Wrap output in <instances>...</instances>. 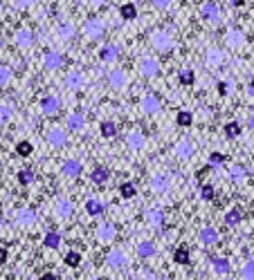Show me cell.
<instances>
[{"instance_id": "6da1fadb", "label": "cell", "mask_w": 254, "mask_h": 280, "mask_svg": "<svg viewBox=\"0 0 254 280\" xmlns=\"http://www.w3.org/2000/svg\"><path fill=\"white\" fill-rule=\"evenodd\" d=\"M151 45L155 52H171V47H174V36L164 30H155V32H151Z\"/></svg>"}, {"instance_id": "7a4b0ae2", "label": "cell", "mask_w": 254, "mask_h": 280, "mask_svg": "<svg viewBox=\"0 0 254 280\" xmlns=\"http://www.w3.org/2000/svg\"><path fill=\"white\" fill-rule=\"evenodd\" d=\"M104 34H106V25H104L99 18H90V21H86V25H83V36L88 38V41H99Z\"/></svg>"}, {"instance_id": "3957f363", "label": "cell", "mask_w": 254, "mask_h": 280, "mask_svg": "<svg viewBox=\"0 0 254 280\" xmlns=\"http://www.w3.org/2000/svg\"><path fill=\"white\" fill-rule=\"evenodd\" d=\"M148 186H151L153 193H157V195H164V193L171 188L169 175H166V173H162V171L153 173V175H151V182H148Z\"/></svg>"}, {"instance_id": "277c9868", "label": "cell", "mask_w": 254, "mask_h": 280, "mask_svg": "<svg viewBox=\"0 0 254 280\" xmlns=\"http://www.w3.org/2000/svg\"><path fill=\"white\" fill-rule=\"evenodd\" d=\"M14 220H16L18 226H34L36 220H38V213L32 206H23V209L16 211V215H14Z\"/></svg>"}, {"instance_id": "5b68a950", "label": "cell", "mask_w": 254, "mask_h": 280, "mask_svg": "<svg viewBox=\"0 0 254 280\" xmlns=\"http://www.w3.org/2000/svg\"><path fill=\"white\" fill-rule=\"evenodd\" d=\"M95 235H97V240L102 244H110L115 238H117V226L110 224V222H104V224L97 226V233Z\"/></svg>"}, {"instance_id": "8992f818", "label": "cell", "mask_w": 254, "mask_h": 280, "mask_svg": "<svg viewBox=\"0 0 254 280\" xmlns=\"http://www.w3.org/2000/svg\"><path fill=\"white\" fill-rule=\"evenodd\" d=\"M54 213L59 215V218L68 220L74 215V202L68 200V197H59V200L54 202Z\"/></svg>"}, {"instance_id": "52a82bcc", "label": "cell", "mask_w": 254, "mask_h": 280, "mask_svg": "<svg viewBox=\"0 0 254 280\" xmlns=\"http://www.w3.org/2000/svg\"><path fill=\"white\" fill-rule=\"evenodd\" d=\"M41 110H43V114H47V117H54V114L61 110V99L56 94L43 96L41 99Z\"/></svg>"}, {"instance_id": "ba28073f", "label": "cell", "mask_w": 254, "mask_h": 280, "mask_svg": "<svg viewBox=\"0 0 254 280\" xmlns=\"http://www.w3.org/2000/svg\"><path fill=\"white\" fill-rule=\"evenodd\" d=\"M14 43H16V47H21V50H27V47L34 45V32H32L30 27H21V30L14 34Z\"/></svg>"}, {"instance_id": "9c48e42d", "label": "cell", "mask_w": 254, "mask_h": 280, "mask_svg": "<svg viewBox=\"0 0 254 280\" xmlns=\"http://www.w3.org/2000/svg\"><path fill=\"white\" fill-rule=\"evenodd\" d=\"M144 220L148 226H153L155 231H162L164 229V213H162V209H157V206H153V209H148L144 213Z\"/></svg>"}, {"instance_id": "30bf717a", "label": "cell", "mask_w": 254, "mask_h": 280, "mask_svg": "<svg viewBox=\"0 0 254 280\" xmlns=\"http://www.w3.org/2000/svg\"><path fill=\"white\" fill-rule=\"evenodd\" d=\"M198 240L200 244H205V247H212V244H218L220 242V233L216 226H203L198 233Z\"/></svg>"}, {"instance_id": "8fae6325", "label": "cell", "mask_w": 254, "mask_h": 280, "mask_svg": "<svg viewBox=\"0 0 254 280\" xmlns=\"http://www.w3.org/2000/svg\"><path fill=\"white\" fill-rule=\"evenodd\" d=\"M45 139L52 148H63L65 144H68V134H65V130H61V128H50L47 134H45Z\"/></svg>"}, {"instance_id": "7c38bea8", "label": "cell", "mask_w": 254, "mask_h": 280, "mask_svg": "<svg viewBox=\"0 0 254 280\" xmlns=\"http://www.w3.org/2000/svg\"><path fill=\"white\" fill-rule=\"evenodd\" d=\"M140 108H142V112L144 114H155V112H160L162 101L157 99L155 94H144L142 96V101H140Z\"/></svg>"}, {"instance_id": "4fadbf2b", "label": "cell", "mask_w": 254, "mask_h": 280, "mask_svg": "<svg viewBox=\"0 0 254 280\" xmlns=\"http://www.w3.org/2000/svg\"><path fill=\"white\" fill-rule=\"evenodd\" d=\"M106 264L108 267H113V269H122V267H126L128 264V255L124 253V251H119V249H113V251H108L106 253Z\"/></svg>"}, {"instance_id": "5bb4252c", "label": "cell", "mask_w": 254, "mask_h": 280, "mask_svg": "<svg viewBox=\"0 0 254 280\" xmlns=\"http://www.w3.org/2000/svg\"><path fill=\"white\" fill-rule=\"evenodd\" d=\"M225 45L232 47V50H236V47H243V45H245V34L238 30V27H232V30H227V34H225Z\"/></svg>"}, {"instance_id": "9a60e30c", "label": "cell", "mask_w": 254, "mask_h": 280, "mask_svg": "<svg viewBox=\"0 0 254 280\" xmlns=\"http://www.w3.org/2000/svg\"><path fill=\"white\" fill-rule=\"evenodd\" d=\"M81 162L79 159H65L63 164H61V175L68 177V180H74V177L81 175Z\"/></svg>"}, {"instance_id": "2e32d148", "label": "cell", "mask_w": 254, "mask_h": 280, "mask_svg": "<svg viewBox=\"0 0 254 280\" xmlns=\"http://www.w3.org/2000/svg\"><path fill=\"white\" fill-rule=\"evenodd\" d=\"M43 65H45V70H50V72L59 70V67L63 65V54H61V52H54V50L45 52V54H43Z\"/></svg>"}, {"instance_id": "e0dca14e", "label": "cell", "mask_w": 254, "mask_h": 280, "mask_svg": "<svg viewBox=\"0 0 254 280\" xmlns=\"http://www.w3.org/2000/svg\"><path fill=\"white\" fill-rule=\"evenodd\" d=\"M108 85L113 90H124L128 85V76L124 70H113L108 72Z\"/></svg>"}, {"instance_id": "ac0fdd59", "label": "cell", "mask_w": 254, "mask_h": 280, "mask_svg": "<svg viewBox=\"0 0 254 280\" xmlns=\"http://www.w3.org/2000/svg\"><path fill=\"white\" fill-rule=\"evenodd\" d=\"M200 14H203L205 21L216 23L218 18H220V7H218V3H216V0H207V3L200 7Z\"/></svg>"}, {"instance_id": "d6986e66", "label": "cell", "mask_w": 254, "mask_h": 280, "mask_svg": "<svg viewBox=\"0 0 254 280\" xmlns=\"http://www.w3.org/2000/svg\"><path fill=\"white\" fill-rule=\"evenodd\" d=\"M140 72L142 76H146V79H153V76L160 74V63L155 59H142L140 61Z\"/></svg>"}, {"instance_id": "ffe728a7", "label": "cell", "mask_w": 254, "mask_h": 280, "mask_svg": "<svg viewBox=\"0 0 254 280\" xmlns=\"http://www.w3.org/2000/svg\"><path fill=\"white\" fill-rule=\"evenodd\" d=\"M223 61H225L223 50H218V47H207V52H205V63H207L209 67H220Z\"/></svg>"}, {"instance_id": "44dd1931", "label": "cell", "mask_w": 254, "mask_h": 280, "mask_svg": "<svg viewBox=\"0 0 254 280\" xmlns=\"http://www.w3.org/2000/svg\"><path fill=\"white\" fill-rule=\"evenodd\" d=\"M126 146L131 148V151H142V148L146 146V137H144V132L135 130V132L126 134Z\"/></svg>"}, {"instance_id": "7402d4cb", "label": "cell", "mask_w": 254, "mask_h": 280, "mask_svg": "<svg viewBox=\"0 0 254 280\" xmlns=\"http://www.w3.org/2000/svg\"><path fill=\"white\" fill-rule=\"evenodd\" d=\"M174 155L178 159H189L191 155H194V144L187 142V139H180V142L174 146Z\"/></svg>"}, {"instance_id": "603a6c76", "label": "cell", "mask_w": 254, "mask_h": 280, "mask_svg": "<svg viewBox=\"0 0 254 280\" xmlns=\"http://www.w3.org/2000/svg\"><path fill=\"white\" fill-rule=\"evenodd\" d=\"M86 85V76L81 74V72H70L68 76H65V88L68 90H81Z\"/></svg>"}, {"instance_id": "cb8c5ba5", "label": "cell", "mask_w": 254, "mask_h": 280, "mask_svg": "<svg viewBox=\"0 0 254 280\" xmlns=\"http://www.w3.org/2000/svg\"><path fill=\"white\" fill-rule=\"evenodd\" d=\"M119 56V50L117 45H113V43H108V45L102 47V52H99V59H102L104 63H115Z\"/></svg>"}, {"instance_id": "d4e9b609", "label": "cell", "mask_w": 254, "mask_h": 280, "mask_svg": "<svg viewBox=\"0 0 254 280\" xmlns=\"http://www.w3.org/2000/svg\"><path fill=\"white\" fill-rule=\"evenodd\" d=\"M229 269H232V264H229L227 258H214L212 260V271L216 273V276H227Z\"/></svg>"}, {"instance_id": "484cf974", "label": "cell", "mask_w": 254, "mask_h": 280, "mask_svg": "<svg viewBox=\"0 0 254 280\" xmlns=\"http://www.w3.org/2000/svg\"><path fill=\"white\" fill-rule=\"evenodd\" d=\"M83 125H86V119H83V114L81 112H72V114H68V119H65V128L72 130V132L81 130Z\"/></svg>"}, {"instance_id": "4316f807", "label": "cell", "mask_w": 254, "mask_h": 280, "mask_svg": "<svg viewBox=\"0 0 254 280\" xmlns=\"http://www.w3.org/2000/svg\"><path fill=\"white\" fill-rule=\"evenodd\" d=\"M108 180H110V173L106 171V168H102V166H97L93 173H90V182H93V184H97V186L106 184Z\"/></svg>"}, {"instance_id": "83f0119b", "label": "cell", "mask_w": 254, "mask_h": 280, "mask_svg": "<svg viewBox=\"0 0 254 280\" xmlns=\"http://www.w3.org/2000/svg\"><path fill=\"white\" fill-rule=\"evenodd\" d=\"M83 209H86V213H88L90 218H97V215H102V213H104V209H106V206H104L99 200H88V202H86Z\"/></svg>"}, {"instance_id": "f1b7e54d", "label": "cell", "mask_w": 254, "mask_h": 280, "mask_svg": "<svg viewBox=\"0 0 254 280\" xmlns=\"http://www.w3.org/2000/svg\"><path fill=\"white\" fill-rule=\"evenodd\" d=\"M137 255H140V258H153V255H155V244H153L151 240H142V242L137 244Z\"/></svg>"}, {"instance_id": "f546056e", "label": "cell", "mask_w": 254, "mask_h": 280, "mask_svg": "<svg viewBox=\"0 0 254 280\" xmlns=\"http://www.w3.org/2000/svg\"><path fill=\"white\" fill-rule=\"evenodd\" d=\"M43 244H45V249H59L61 247V233H56V231H47L45 238H43Z\"/></svg>"}, {"instance_id": "4dcf8cb0", "label": "cell", "mask_w": 254, "mask_h": 280, "mask_svg": "<svg viewBox=\"0 0 254 280\" xmlns=\"http://www.w3.org/2000/svg\"><path fill=\"white\" fill-rule=\"evenodd\" d=\"M241 222H243L241 209H229L227 213H225V224H227V226H238Z\"/></svg>"}, {"instance_id": "1f68e13d", "label": "cell", "mask_w": 254, "mask_h": 280, "mask_svg": "<svg viewBox=\"0 0 254 280\" xmlns=\"http://www.w3.org/2000/svg\"><path fill=\"white\" fill-rule=\"evenodd\" d=\"M119 16L124 18V21H135L137 18V7L133 3H126L119 7Z\"/></svg>"}, {"instance_id": "d6a6232c", "label": "cell", "mask_w": 254, "mask_h": 280, "mask_svg": "<svg viewBox=\"0 0 254 280\" xmlns=\"http://www.w3.org/2000/svg\"><path fill=\"white\" fill-rule=\"evenodd\" d=\"M119 195H122L124 200H133V197L137 195V186L133 184V182H124V184L119 186Z\"/></svg>"}, {"instance_id": "836d02e7", "label": "cell", "mask_w": 254, "mask_h": 280, "mask_svg": "<svg viewBox=\"0 0 254 280\" xmlns=\"http://www.w3.org/2000/svg\"><path fill=\"white\" fill-rule=\"evenodd\" d=\"M99 130H102V137H106V139H113L115 134H117V123L115 121H102V125H99Z\"/></svg>"}, {"instance_id": "e575fe53", "label": "cell", "mask_w": 254, "mask_h": 280, "mask_svg": "<svg viewBox=\"0 0 254 280\" xmlns=\"http://www.w3.org/2000/svg\"><path fill=\"white\" fill-rule=\"evenodd\" d=\"M229 177H232V182H245L247 171L241 166V164H234V166L229 168Z\"/></svg>"}, {"instance_id": "d590c367", "label": "cell", "mask_w": 254, "mask_h": 280, "mask_svg": "<svg viewBox=\"0 0 254 280\" xmlns=\"http://www.w3.org/2000/svg\"><path fill=\"white\" fill-rule=\"evenodd\" d=\"M174 262H176V264H189V262H191L189 249H187V247L176 249V253H174Z\"/></svg>"}, {"instance_id": "8d00e7d4", "label": "cell", "mask_w": 254, "mask_h": 280, "mask_svg": "<svg viewBox=\"0 0 254 280\" xmlns=\"http://www.w3.org/2000/svg\"><path fill=\"white\" fill-rule=\"evenodd\" d=\"M196 81V74H194V70H189V67H185V70H180L178 72V83L180 85H191Z\"/></svg>"}, {"instance_id": "74e56055", "label": "cell", "mask_w": 254, "mask_h": 280, "mask_svg": "<svg viewBox=\"0 0 254 280\" xmlns=\"http://www.w3.org/2000/svg\"><path fill=\"white\" fill-rule=\"evenodd\" d=\"M223 132H225V137L227 139H234V137L241 134V125H238V121H229V123H225Z\"/></svg>"}, {"instance_id": "f35d334b", "label": "cell", "mask_w": 254, "mask_h": 280, "mask_svg": "<svg viewBox=\"0 0 254 280\" xmlns=\"http://www.w3.org/2000/svg\"><path fill=\"white\" fill-rule=\"evenodd\" d=\"M63 262H65V267H79L81 264V253L79 251H68V253H65V258H63Z\"/></svg>"}, {"instance_id": "ab89813d", "label": "cell", "mask_w": 254, "mask_h": 280, "mask_svg": "<svg viewBox=\"0 0 254 280\" xmlns=\"http://www.w3.org/2000/svg\"><path fill=\"white\" fill-rule=\"evenodd\" d=\"M34 180H36L34 171H30V168H23V171H18V182H21L23 186H30Z\"/></svg>"}, {"instance_id": "60d3db41", "label": "cell", "mask_w": 254, "mask_h": 280, "mask_svg": "<svg viewBox=\"0 0 254 280\" xmlns=\"http://www.w3.org/2000/svg\"><path fill=\"white\" fill-rule=\"evenodd\" d=\"M59 36L63 38V41L74 38V25H72V23H61V25H59Z\"/></svg>"}, {"instance_id": "b9f144b4", "label": "cell", "mask_w": 254, "mask_h": 280, "mask_svg": "<svg viewBox=\"0 0 254 280\" xmlns=\"http://www.w3.org/2000/svg\"><path fill=\"white\" fill-rule=\"evenodd\" d=\"M176 121H178V125H185V128H189V125L194 123V114H191L189 110H180L178 117H176Z\"/></svg>"}, {"instance_id": "7bdbcfd3", "label": "cell", "mask_w": 254, "mask_h": 280, "mask_svg": "<svg viewBox=\"0 0 254 280\" xmlns=\"http://www.w3.org/2000/svg\"><path fill=\"white\" fill-rule=\"evenodd\" d=\"M241 278L243 280H254V258L245 260V264H243V269H241Z\"/></svg>"}, {"instance_id": "ee69618b", "label": "cell", "mask_w": 254, "mask_h": 280, "mask_svg": "<svg viewBox=\"0 0 254 280\" xmlns=\"http://www.w3.org/2000/svg\"><path fill=\"white\" fill-rule=\"evenodd\" d=\"M12 76H14L12 67H9V65H3V63H0V88H3V85H7L9 81H12Z\"/></svg>"}, {"instance_id": "f6af8a7d", "label": "cell", "mask_w": 254, "mask_h": 280, "mask_svg": "<svg viewBox=\"0 0 254 280\" xmlns=\"http://www.w3.org/2000/svg\"><path fill=\"white\" fill-rule=\"evenodd\" d=\"M12 117H14L12 108H9V105H5V103H0V125L9 123V121H12Z\"/></svg>"}, {"instance_id": "bcb514c9", "label": "cell", "mask_w": 254, "mask_h": 280, "mask_svg": "<svg viewBox=\"0 0 254 280\" xmlns=\"http://www.w3.org/2000/svg\"><path fill=\"white\" fill-rule=\"evenodd\" d=\"M32 151H34V146H32L30 142H18V146H16V153L21 157H27V155H32Z\"/></svg>"}, {"instance_id": "7dc6e473", "label": "cell", "mask_w": 254, "mask_h": 280, "mask_svg": "<svg viewBox=\"0 0 254 280\" xmlns=\"http://www.w3.org/2000/svg\"><path fill=\"white\" fill-rule=\"evenodd\" d=\"M200 197H203L205 202L214 200V186H212V184H205L203 188H200Z\"/></svg>"}, {"instance_id": "c3c4849f", "label": "cell", "mask_w": 254, "mask_h": 280, "mask_svg": "<svg viewBox=\"0 0 254 280\" xmlns=\"http://www.w3.org/2000/svg\"><path fill=\"white\" fill-rule=\"evenodd\" d=\"M207 162H209V166H220V164L225 162V155H220V153H212V155L207 157Z\"/></svg>"}, {"instance_id": "681fc988", "label": "cell", "mask_w": 254, "mask_h": 280, "mask_svg": "<svg viewBox=\"0 0 254 280\" xmlns=\"http://www.w3.org/2000/svg\"><path fill=\"white\" fill-rule=\"evenodd\" d=\"M32 5H34V0H14V7H18V9H27Z\"/></svg>"}, {"instance_id": "f907efd6", "label": "cell", "mask_w": 254, "mask_h": 280, "mask_svg": "<svg viewBox=\"0 0 254 280\" xmlns=\"http://www.w3.org/2000/svg\"><path fill=\"white\" fill-rule=\"evenodd\" d=\"M229 90H232V85H229V81H220V83H218V92H220V94H227Z\"/></svg>"}, {"instance_id": "816d5d0a", "label": "cell", "mask_w": 254, "mask_h": 280, "mask_svg": "<svg viewBox=\"0 0 254 280\" xmlns=\"http://www.w3.org/2000/svg\"><path fill=\"white\" fill-rule=\"evenodd\" d=\"M151 3H153V7L164 9V7H169V5H171V0H151Z\"/></svg>"}, {"instance_id": "f5cc1de1", "label": "cell", "mask_w": 254, "mask_h": 280, "mask_svg": "<svg viewBox=\"0 0 254 280\" xmlns=\"http://www.w3.org/2000/svg\"><path fill=\"white\" fill-rule=\"evenodd\" d=\"M7 249H0V264H3V262H7Z\"/></svg>"}, {"instance_id": "db71d44e", "label": "cell", "mask_w": 254, "mask_h": 280, "mask_svg": "<svg viewBox=\"0 0 254 280\" xmlns=\"http://www.w3.org/2000/svg\"><path fill=\"white\" fill-rule=\"evenodd\" d=\"M247 94L254 99V81H250V83H247Z\"/></svg>"}, {"instance_id": "11a10c76", "label": "cell", "mask_w": 254, "mask_h": 280, "mask_svg": "<svg viewBox=\"0 0 254 280\" xmlns=\"http://www.w3.org/2000/svg\"><path fill=\"white\" fill-rule=\"evenodd\" d=\"M88 3H90V5H93V7H102V5H104V3H106V0H88Z\"/></svg>"}, {"instance_id": "9f6ffc18", "label": "cell", "mask_w": 254, "mask_h": 280, "mask_svg": "<svg viewBox=\"0 0 254 280\" xmlns=\"http://www.w3.org/2000/svg\"><path fill=\"white\" fill-rule=\"evenodd\" d=\"M229 3H232L234 7H243V5H245V0H229Z\"/></svg>"}, {"instance_id": "6f0895ef", "label": "cell", "mask_w": 254, "mask_h": 280, "mask_svg": "<svg viewBox=\"0 0 254 280\" xmlns=\"http://www.w3.org/2000/svg\"><path fill=\"white\" fill-rule=\"evenodd\" d=\"M142 276H146V278H155V273H153V271H142Z\"/></svg>"}, {"instance_id": "680465c9", "label": "cell", "mask_w": 254, "mask_h": 280, "mask_svg": "<svg viewBox=\"0 0 254 280\" xmlns=\"http://www.w3.org/2000/svg\"><path fill=\"white\" fill-rule=\"evenodd\" d=\"M247 123H250V128H252V130H254V112H252V114H250V119H247Z\"/></svg>"}, {"instance_id": "91938a15", "label": "cell", "mask_w": 254, "mask_h": 280, "mask_svg": "<svg viewBox=\"0 0 254 280\" xmlns=\"http://www.w3.org/2000/svg\"><path fill=\"white\" fill-rule=\"evenodd\" d=\"M0 231H3V222H0Z\"/></svg>"}, {"instance_id": "94428289", "label": "cell", "mask_w": 254, "mask_h": 280, "mask_svg": "<svg viewBox=\"0 0 254 280\" xmlns=\"http://www.w3.org/2000/svg\"><path fill=\"white\" fill-rule=\"evenodd\" d=\"M0 50H3V41H0Z\"/></svg>"}, {"instance_id": "6125c7cd", "label": "cell", "mask_w": 254, "mask_h": 280, "mask_svg": "<svg viewBox=\"0 0 254 280\" xmlns=\"http://www.w3.org/2000/svg\"><path fill=\"white\" fill-rule=\"evenodd\" d=\"M252 173H254V162H252Z\"/></svg>"}]
</instances>
